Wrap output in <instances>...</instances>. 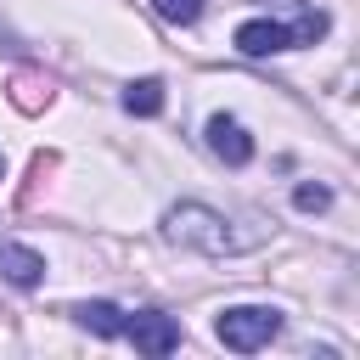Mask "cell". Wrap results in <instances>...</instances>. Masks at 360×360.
<instances>
[{"label":"cell","mask_w":360,"mask_h":360,"mask_svg":"<svg viewBox=\"0 0 360 360\" xmlns=\"http://www.w3.org/2000/svg\"><path fill=\"white\" fill-rule=\"evenodd\" d=\"M73 321H79L84 332H96V338H124V309H118V304H107V298L79 304V309H73Z\"/></svg>","instance_id":"cell-7"},{"label":"cell","mask_w":360,"mask_h":360,"mask_svg":"<svg viewBox=\"0 0 360 360\" xmlns=\"http://www.w3.org/2000/svg\"><path fill=\"white\" fill-rule=\"evenodd\" d=\"M0 174H6V163H0Z\"/></svg>","instance_id":"cell-11"},{"label":"cell","mask_w":360,"mask_h":360,"mask_svg":"<svg viewBox=\"0 0 360 360\" xmlns=\"http://www.w3.org/2000/svg\"><path fill=\"white\" fill-rule=\"evenodd\" d=\"M0 276L11 287H39L45 281V259L34 248H22V242H0Z\"/></svg>","instance_id":"cell-6"},{"label":"cell","mask_w":360,"mask_h":360,"mask_svg":"<svg viewBox=\"0 0 360 360\" xmlns=\"http://www.w3.org/2000/svg\"><path fill=\"white\" fill-rule=\"evenodd\" d=\"M124 338L141 354H174L180 349V321L174 315H158V309H141V315H124Z\"/></svg>","instance_id":"cell-3"},{"label":"cell","mask_w":360,"mask_h":360,"mask_svg":"<svg viewBox=\"0 0 360 360\" xmlns=\"http://www.w3.org/2000/svg\"><path fill=\"white\" fill-rule=\"evenodd\" d=\"M152 6H158L163 22H180V28H191L202 17V0H152Z\"/></svg>","instance_id":"cell-9"},{"label":"cell","mask_w":360,"mask_h":360,"mask_svg":"<svg viewBox=\"0 0 360 360\" xmlns=\"http://www.w3.org/2000/svg\"><path fill=\"white\" fill-rule=\"evenodd\" d=\"M287 45H292V28H287V22L248 17V22L236 28V51H242V56H276V51H287Z\"/></svg>","instance_id":"cell-5"},{"label":"cell","mask_w":360,"mask_h":360,"mask_svg":"<svg viewBox=\"0 0 360 360\" xmlns=\"http://www.w3.org/2000/svg\"><path fill=\"white\" fill-rule=\"evenodd\" d=\"M214 332H219L225 349L253 354V349H264V343L281 332V309H270V304H231V309H219Z\"/></svg>","instance_id":"cell-2"},{"label":"cell","mask_w":360,"mask_h":360,"mask_svg":"<svg viewBox=\"0 0 360 360\" xmlns=\"http://www.w3.org/2000/svg\"><path fill=\"white\" fill-rule=\"evenodd\" d=\"M208 152L219 158V163H231V169H242L248 158H253V135L236 124V118H225V112H214L208 118Z\"/></svg>","instance_id":"cell-4"},{"label":"cell","mask_w":360,"mask_h":360,"mask_svg":"<svg viewBox=\"0 0 360 360\" xmlns=\"http://www.w3.org/2000/svg\"><path fill=\"white\" fill-rule=\"evenodd\" d=\"M124 107H129L135 118H158V112H163V79H135V84L124 90Z\"/></svg>","instance_id":"cell-8"},{"label":"cell","mask_w":360,"mask_h":360,"mask_svg":"<svg viewBox=\"0 0 360 360\" xmlns=\"http://www.w3.org/2000/svg\"><path fill=\"white\" fill-rule=\"evenodd\" d=\"M292 202H298L304 214H315V208H326V202H332V191H326V186H298V191H292Z\"/></svg>","instance_id":"cell-10"},{"label":"cell","mask_w":360,"mask_h":360,"mask_svg":"<svg viewBox=\"0 0 360 360\" xmlns=\"http://www.w3.org/2000/svg\"><path fill=\"white\" fill-rule=\"evenodd\" d=\"M163 236L180 242V248H197V253H208V259H225V253L248 248V242L231 231V219L214 214V208H202V202H174V208L163 214Z\"/></svg>","instance_id":"cell-1"}]
</instances>
